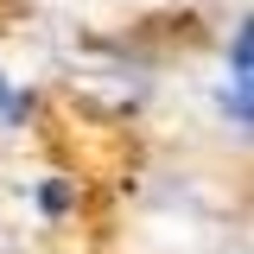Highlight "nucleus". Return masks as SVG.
<instances>
[{
    "label": "nucleus",
    "instance_id": "obj_1",
    "mask_svg": "<svg viewBox=\"0 0 254 254\" xmlns=\"http://www.w3.org/2000/svg\"><path fill=\"white\" fill-rule=\"evenodd\" d=\"M248 51H254L248 26H235V51H229V58H235V83H242V89H248Z\"/></svg>",
    "mask_w": 254,
    "mask_h": 254
}]
</instances>
